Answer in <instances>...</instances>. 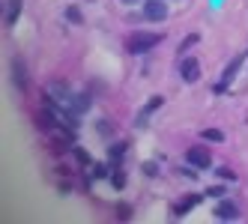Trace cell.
Wrapping results in <instances>:
<instances>
[{"instance_id":"1","label":"cell","mask_w":248,"mask_h":224,"mask_svg":"<svg viewBox=\"0 0 248 224\" xmlns=\"http://www.w3.org/2000/svg\"><path fill=\"white\" fill-rule=\"evenodd\" d=\"M162 42V33H150V30H135V33H129L126 36V51L129 54H147V51L153 48V45H158Z\"/></svg>"},{"instance_id":"2","label":"cell","mask_w":248,"mask_h":224,"mask_svg":"<svg viewBox=\"0 0 248 224\" xmlns=\"http://www.w3.org/2000/svg\"><path fill=\"white\" fill-rule=\"evenodd\" d=\"M186 162H188V164H194L198 170H206V167L212 164V156H209V149H206V147H188Z\"/></svg>"},{"instance_id":"3","label":"cell","mask_w":248,"mask_h":224,"mask_svg":"<svg viewBox=\"0 0 248 224\" xmlns=\"http://www.w3.org/2000/svg\"><path fill=\"white\" fill-rule=\"evenodd\" d=\"M242 63H245V57H236L233 63L224 69V75H221V78H218V84H216V93H224L230 84H233V78H236V72H239V66H242Z\"/></svg>"},{"instance_id":"4","label":"cell","mask_w":248,"mask_h":224,"mask_svg":"<svg viewBox=\"0 0 248 224\" xmlns=\"http://www.w3.org/2000/svg\"><path fill=\"white\" fill-rule=\"evenodd\" d=\"M180 78L186 81V84H194L201 78V63L194 60V57H186L183 63H180Z\"/></svg>"},{"instance_id":"5","label":"cell","mask_w":248,"mask_h":224,"mask_svg":"<svg viewBox=\"0 0 248 224\" xmlns=\"http://www.w3.org/2000/svg\"><path fill=\"white\" fill-rule=\"evenodd\" d=\"M144 15H147V21H165V15H168L165 0H147V3H144Z\"/></svg>"},{"instance_id":"6","label":"cell","mask_w":248,"mask_h":224,"mask_svg":"<svg viewBox=\"0 0 248 224\" xmlns=\"http://www.w3.org/2000/svg\"><path fill=\"white\" fill-rule=\"evenodd\" d=\"M12 81H15V87H18L21 93L27 90V69H24V60H15V63H12Z\"/></svg>"},{"instance_id":"7","label":"cell","mask_w":248,"mask_h":224,"mask_svg":"<svg viewBox=\"0 0 248 224\" xmlns=\"http://www.w3.org/2000/svg\"><path fill=\"white\" fill-rule=\"evenodd\" d=\"M236 215H239V209H236L230 200H221V203L216 206V218H218V221H233Z\"/></svg>"},{"instance_id":"8","label":"cell","mask_w":248,"mask_h":224,"mask_svg":"<svg viewBox=\"0 0 248 224\" xmlns=\"http://www.w3.org/2000/svg\"><path fill=\"white\" fill-rule=\"evenodd\" d=\"M18 9H21V0H9V6H6V12H3L6 27H12L15 21H18Z\"/></svg>"},{"instance_id":"9","label":"cell","mask_w":248,"mask_h":224,"mask_svg":"<svg viewBox=\"0 0 248 224\" xmlns=\"http://www.w3.org/2000/svg\"><path fill=\"white\" fill-rule=\"evenodd\" d=\"M194 203H201V197H198V194H188V197H183L180 203H176V206H173V215H186V212L191 209V206H194Z\"/></svg>"},{"instance_id":"10","label":"cell","mask_w":248,"mask_h":224,"mask_svg":"<svg viewBox=\"0 0 248 224\" xmlns=\"http://www.w3.org/2000/svg\"><path fill=\"white\" fill-rule=\"evenodd\" d=\"M87 108H90V96H84V93L72 96V114H84Z\"/></svg>"},{"instance_id":"11","label":"cell","mask_w":248,"mask_h":224,"mask_svg":"<svg viewBox=\"0 0 248 224\" xmlns=\"http://www.w3.org/2000/svg\"><path fill=\"white\" fill-rule=\"evenodd\" d=\"M201 137H203V141H224V132H218V129H203Z\"/></svg>"},{"instance_id":"12","label":"cell","mask_w":248,"mask_h":224,"mask_svg":"<svg viewBox=\"0 0 248 224\" xmlns=\"http://www.w3.org/2000/svg\"><path fill=\"white\" fill-rule=\"evenodd\" d=\"M66 18L72 21V24H81V21H84V15H81L78 6H69V9H66Z\"/></svg>"},{"instance_id":"13","label":"cell","mask_w":248,"mask_h":224,"mask_svg":"<svg viewBox=\"0 0 248 224\" xmlns=\"http://www.w3.org/2000/svg\"><path fill=\"white\" fill-rule=\"evenodd\" d=\"M198 42H201V39H198V33H191V36H186V39H183V45H180V54H186V51H188L191 45H198Z\"/></svg>"},{"instance_id":"14","label":"cell","mask_w":248,"mask_h":224,"mask_svg":"<svg viewBox=\"0 0 248 224\" xmlns=\"http://www.w3.org/2000/svg\"><path fill=\"white\" fill-rule=\"evenodd\" d=\"M123 152H126V144H117V147L111 149V162H117V159L123 156Z\"/></svg>"},{"instance_id":"15","label":"cell","mask_w":248,"mask_h":224,"mask_svg":"<svg viewBox=\"0 0 248 224\" xmlns=\"http://www.w3.org/2000/svg\"><path fill=\"white\" fill-rule=\"evenodd\" d=\"M117 218H132V209H129V206H120V209H117Z\"/></svg>"},{"instance_id":"16","label":"cell","mask_w":248,"mask_h":224,"mask_svg":"<svg viewBox=\"0 0 248 224\" xmlns=\"http://www.w3.org/2000/svg\"><path fill=\"white\" fill-rule=\"evenodd\" d=\"M144 174H150V177H155V174H158V167H155L153 162H147V164H144Z\"/></svg>"},{"instance_id":"17","label":"cell","mask_w":248,"mask_h":224,"mask_svg":"<svg viewBox=\"0 0 248 224\" xmlns=\"http://www.w3.org/2000/svg\"><path fill=\"white\" fill-rule=\"evenodd\" d=\"M209 194H212V197H224V188L216 185V188H209Z\"/></svg>"},{"instance_id":"18","label":"cell","mask_w":248,"mask_h":224,"mask_svg":"<svg viewBox=\"0 0 248 224\" xmlns=\"http://www.w3.org/2000/svg\"><path fill=\"white\" fill-rule=\"evenodd\" d=\"M123 182H126V177H123V174H114V188H123Z\"/></svg>"},{"instance_id":"19","label":"cell","mask_w":248,"mask_h":224,"mask_svg":"<svg viewBox=\"0 0 248 224\" xmlns=\"http://www.w3.org/2000/svg\"><path fill=\"white\" fill-rule=\"evenodd\" d=\"M120 3H126V6H132V3H138V0H120Z\"/></svg>"}]
</instances>
